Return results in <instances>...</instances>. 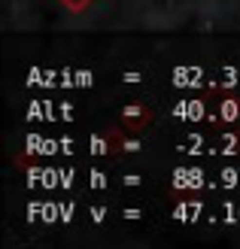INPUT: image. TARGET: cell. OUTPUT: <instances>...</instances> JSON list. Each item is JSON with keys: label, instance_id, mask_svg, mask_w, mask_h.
Here are the masks:
<instances>
[{"label": "cell", "instance_id": "cell-1", "mask_svg": "<svg viewBox=\"0 0 240 249\" xmlns=\"http://www.w3.org/2000/svg\"><path fill=\"white\" fill-rule=\"evenodd\" d=\"M61 3H64L67 9H73V12H82L88 3H92V0H61Z\"/></svg>", "mask_w": 240, "mask_h": 249}, {"label": "cell", "instance_id": "cell-2", "mask_svg": "<svg viewBox=\"0 0 240 249\" xmlns=\"http://www.w3.org/2000/svg\"><path fill=\"white\" fill-rule=\"evenodd\" d=\"M125 116H128V119H137V116H143V104H131L128 109H125Z\"/></svg>", "mask_w": 240, "mask_h": 249}]
</instances>
